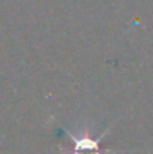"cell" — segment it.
<instances>
[{
    "label": "cell",
    "instance_id": "6da1fadb",
    "mask_svg": "<svg viewBox=\"0 0 153 154\" xmlns=\"http://www.w3.org/2000/svg\"><path fill=\"white\" fill-rule=\"evenodd\" d=\"M62 132L65 133V136L72 142V148L68 151L71 154H117L123 153L122 150H108V148H102L101 142L105 138V135L110 132V129H105V132L99 136H92L89 132L81 133L80 136L71 133L69 130H66L65 127H62Z\"/></svg>",
    "mask_w": 153,
    "mask_h": 154
}]
</instances>
